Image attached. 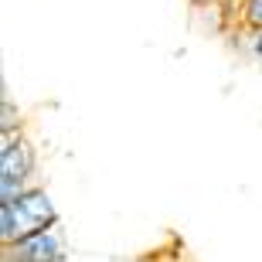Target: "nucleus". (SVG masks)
Wrapping results in <instances>:
<instances>
[{"label":"nucleus","mask_w":262,"mask_h":262,"mask_svg":"<svg viewBox=\"0 0 262 262\" xmlns=\"http://www.w3.org/2000/svg\"><path fill=\"white\" fill-rule=\"evenodd\" d=\"M238 20L249 31L262 28V0H238Z\"/></svg>","instance_id":"20e7f679"},{"label":"nucleus","mask_w":262,"mask_h":262,"mask_svg":"<svg viewBox=\"0 0 262 262\" xmlns=\"http://www.w3.org/2000/svg\"><path fill=\"white\" fill-rule=\"evenodd\" d=\"M194 7H214V4H225V0H191Z\"/></svg>","instance_id":"423d86ee"},{"label":"nucleus","mask_w":262,"mask_h":262,"mask_svg":"<svg viewBox=\"0 0 262 262\" xmlns=\"http://www.w3.org/2000/svg\"><path fill=\"white\" fill-rule=\"evenodd\" d=\"M0 249V262H68V238L61 225H51L45 232H34Z\"/></svg>","instance_id":"f03ea898"},{"label":"nucleus","mask_w":262,"mask_h":262,"mask_svg":"<svg viewBox=\"0 0 262 262\" xmlns=\"http://www.w3.org/2000/svg\"><path fill=\"white\" fill-rule=\"evenodd\" d=\"M249 51H252L255 61H262V28L259 31H249Z\"/></svg>","instance_id":"39448f33"},{"label":"nucleus","mask_w":262,"mask_h":262,"mask_svg":"<svg viewBox=\"0 0 262 262\" xmlns=\"http://www.w3.org/2000/svg\"><path fill=\"white\" fill-rule=\"evenodd\" d=\"M0 177L24 181V184H34L38 177V150L20 126L0 133Z\"/></svg>","instance_id":"7ed1b4c3"},{"label":"nucleus","mask_w":262,"mask_h":262,"mask_svg":"<svg viewBox=\"0 0 262 262\" xmlns=\"http://www.w3.org/2000/svg\"><path fill=\"white\" fill-rule=\"evenodd\" d=\"M51 225H61V214H58V204L51 201L48 187L34 184L28 194L14 198V201H0V245H10L34 232H45Z\"/></svg>","instance_id":"f257e3e1"}]
</instances>
